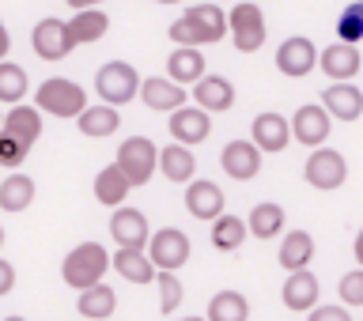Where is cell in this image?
Wrapping results in <instances>:
<instances>
[{"label":"cell","mask_w":363,"mask_h":321,"mask_svg":"<svg viewBox=\"0 0 363 321\" xmlns=\"http://www.w3.org/2000/svg\"><path fill=\"white\" fill-rule=\"evenodd\" d=\"M170 42L174 45H193V50H201V45H216L227 38V11L208 0V4H193L186 8V16L170 23Z\"/></svg>","instance_id":"obj_1"},{"label":"cell","mask_w":363,"mask_h":321,"mask_svg":"<svg viewBox=\"0 0 363 321\" xmlns=\"http://www.w3.org/2000/svg\"><path fill=\"white\" fill-rule=\"evenodd\" d=\"M106 272H110V254H106V246H99V242H79L72 254L61 261V280L72 291H84L91 283H99Z\"/></svg>","instance_id":"obj_2"},{"label":"cell","mask_w":363,"mask_h":321,"mask_svg":"<svg viewBox=\"0 0 363 321\" xmlns=\"http://www.w3.org/2000/svg\"><path fill=\"white\" fill-rule=\"evenodd\" d=\"M84 106H87V91L79 87L76 79L50 76L38 84V91H34V110L50 113V118H76Z\"/></svg>","instance_id":"obj_3"},{"label":"cell","mask_w":363,"mask_h":321,"mask_svg":"<svg viewBox=\"0 0 363 321\" xmlns=\"http://www.w3.org/2000/svg\"><path fill=\"white\" fill-rule=\"evenodd\" d=\"M227 38L235 42L238 53H257L269 38L265 11H261L254 0H238V4L227 11Z\"/></svg>","instance_id":"obj_4"},{"label":"cell","mask_w":363,"mask_h":321,"mask_svg":"<svg viewBox=\"0 0 363 321\" xmlns=\"http://www.w3.org/2000/svg\"><path fill=\"white\" fill-rule=\"evenodd\" d=\"M140 91V72L129 61H106L95 76V95L106 106H129Z\"/></svg>","instance_id":"obj_5"},{"label":"cell","mask_w":363,"mask_h":321,"mask_svg":"<svg viewBox=\"0 0 363 321\" xmlns=\"http://www.w3.org/2000/svg\"><path fill=\"white\" fill-rule=\"evenodd\" d=\"M113 163L121 167V174L129 178V186L136 189V186H144V181H152L155 163H159V147L147 140V136H129V140H121Z\"/></svg>","instance_id":"obj_6"},{"label":"cell","mask_w":363,"mask_h":321,"mask_svg":"<svg viewBox=\"0 0 363 321\" xmlns=\"http://www.w3.org/2000/svg\"><path fill=\"white\" fill-rule=\"evenodd\" d=\"M303 174H306V186H314L322 193H333V189H340L348 181V159L322 144V147H314V152H311Z\"/></svg>","instance_id":"obj_7"},{"label":"cell","mask_w":363,"mask_h":321,"mask_svg":"<svg viewBox=\"0 0 363 321\" xmlns=\"http://www.w3.org/2000/svg\"><path fill=\"white\" fill-rule=\"evenodd\" d=\"M189 235L178 231V227H163V231L147 235V261L159 272H178L189 261Z\"/></svg>","instance_id":"obj_8"},{"label":"cell","mask_w":363,"mask_h":321,"mask_svg":"<svg viewBox=\"0 0 363 321\" xmlns=\"http://www.w3.org/2000/svg\"><path fill=\"white\" fill-rule=\"evenodd\" d=\"M30 45H34V53H38L42 61H65V57L76 50L68 23H65V19H57V16H45V19L34 23Z\"/></svg>","instance_id":"obj_9"},{"label":"cell","mask_w":363,"mask_h":321,"mask_svg":"<svg viewBox=\"0 0 363 321\" xmlns=\"http://www.w3.org/2000/svg\"><path fill=\"white\" fill-rule=\"evenodd\" d=\"M318 68V45L303 34H291L277 45V72L288 79H303Z\"/></svg>","instance_id":"obj_10"},{"label":"cell","mask_w":363,"mask_h":321,"mask_svg":"<svg viewBox=\"0 0 363 321\" xmlns=\"http://www.w3.org/2000/svg\"><path fill=\"white\" fill-rule=\"evenodd\" d=\"M291 140H299L303 147H322L329 140V129H333V118L322 110V102H306L291 113Z\"/></svg>","instance_id":"obj_11"},{"label":"cell","mask_w":363,"mask_h":321,"mask_svg":"<svg viewBox=\"0 0 363 321\" xmlns=\"http://www.w3.org/2000/svg\"><path fill=\"white\" fill-rule=\"evenodd\" d=\"M167 129L174 136V144L197 147V144L208 140V133H212V113H204L201 106H178V110H170Z\"/></svg>","instance_id":"obj_12"},{"label":"cell","mask_w":363,"mask_h":321,"mask_svg":"<svg viewBox=\"0 0 363 321\" xmlns=\"http://www.w3.org/2000/svg\"><path fill=\"white\" fill-rule=\"evenodd\" d=\"M254 147L261 155H280L284 147L291 144V125H288V118L284 113H277V110H265V113H257L254 118Z\"/></svg>","instance_id":"obj_13"},{"label":"cell","mask_w":363,"mask_h":321,"mask_svg":"<svg viewBox=\"0 0 363 321\" xmlns=\"http://www.w3.org/2000/svg\"><path fill=\"white\" fill-rule=\"evenodd\" d=\"M318 68L329 76V84H348V79L363 68V57H359L356 45L333 42V45H325V50H318Z\"/></svg>","instance_id":"obj_14"},{"label":"cell","mask_w":363,"mask_h":321,"mask_svg":"<svg viewBox=\"0 0 363 321\" xmlns=\"http://www.w3.org/2000/svg\"><path fill=\"white\" fill-rule=\"evenodd\" d=\"M261 155L254 140H231L220 152V167H223V174L227 178H235V181H254L261 174Z\"/></svg>","instance_id":"obj_15"},{"label":"cell","mask_w":363,"mask_h":321,"mask_svg":"<svg viewBox=\"0 0 363 321\" xmlns=\"http://www.w3.org/2000/svg\"><path fill=\"white\" fill-rule=\"evenodd\" d=\"M186 208H189L193 220L212 223L216 215H223V208H227V197H223V189L216 186V181L193 178V181H186Z\"/></svg>","instance_id":"obj_16"},{"label":"cell","mask_w":363,"mask_h":321,"mask_svg":"<svg viewBox=\"0 0 363 321\" xmlns=\"http://www.w3.org/2000/svg\"><path fill=\"white\" fill-rule=\"evenodd\" d=\"M322 110L333 121H359L363 118V91L352 84H329L322 91Z\"/></svg>","instance_id":"obj_17"},{"label":"cell","mask_w":363,"mask_h":321,"mask_svg":"<svg viewBox=\"0 0 363 321\" xmlns=\"http://www.w3.org/2000/svg\"><path fill=\"white\" fill-rule=\"evenodd\" d=\"M110 238L118 246L144 249L147 246V220H144V212L140 208H129V204L113 208V215H110Z\"/></svg>","instance_id":"obj_18"},{"label":"cell","mask_w":363,"mask_h":321,"mask_svg":"<svg viewBox=\"0 0 363 321\" xmlns=\"http://www.w3.org/2000/svg\"><path fill=\"white\" fill-rule=\"evenodd\" d=\"M318 295H322V283H318L314 272H288V280H284V291H280V299L284 306H288L291 314H306V310H314L318 306Z\"/></svg>","instance_id":"obj_19"},{"label":"cell","mask_w":363,"mask_h":321,"mask_svg":"<svg viewBox=\"0 0 363 321\" xmlns=\"http://www.w3.org/2000/svg\"><path fill=\"white\" fill-rule=\"evenodd\" d=\"M189 95L197 98V106L204 113H227L235 106V84L227 76H208V72H204L197 84H193Z\"/></svg>","instance_id":"obj_20"},{"label":"cell","mask_w":363,"mask_h":321,"mask_svg":"<svg viewBox=\"0 0 363 321\" xmlns=\"http://www.w3.org/2000/svg\"><path fill=\"white\" fill-rule=\"evenodd\" d=\"M136 95L144 98L147 110H163V113H170V110L186 106L189 91L178 87L174 79H167V76H147V79H140V91H136Z\"/></svg>","instance_id":"obj_21"},{"label":"cell","mask_w":363,"mask_h":321,"mask_svg":"<svg viewBox=\"0 0 363 321\" xmlns=\"http://www.w3.org/2000/svg\"><path fill=\"white\" fill-rule=\"evenodd\" d=\"M0 133H8L11 140H19L23 147H30L38 144V136H42V113L27 106V102H16L8 113H4V125H0Z\"/></svg>","instance_id":"obj_22"},{"label":"cell","mask_w":363,"mask_h":321,"mask_svg":"<svg viewBox=\"0 0 363 321\" xmlns=\"http://www.w3.org/2000/svg\"><path fill=\"white\" fill-rule=\"evenodd\" d=\"M155 170H163V178L174 181V186H186V181H193V174H197V155H193L189 147L170 140L167 147H159Z\"/></svg>","instance_id":"obj_23"},{"label":"cell","mask_w":363,"mask_h":321,"mask_svg":"<svg viewBox=\"0 0 363 321\" xmlns=\"http://www.w3.org/2000/svg\"><path fill=\"white\" fill-rule=\"evenodd\" d=\"M204 76V53L193 45H174L167 57V79H174L178 87H193Z\"/></svg>","instance_id":"obj_24"},{"label":"cell","mask_w":363,"mask_h":321,"mask_svg":"<svg viewBox=\"0 0 363 321\" xmlns=\"http://www.w3.org/2000/svg\"><path fill=\"white\" fill-rule=\"evenodd\" d=\"M121 125V113L118 106H106V102H99V106H84L76 113V129L91 136V140H102V136H113Z\"/></svg>","instance_id":"obj_25"},{"label":"cell","mask_w":363,"mask_h":321,"mask_svg":"<svg viewBox=\"0 0 363 321\" xmlns=\"http://www.w3.org/2000/svg\"><path fill=\"white\" fill-rule=\"evenodd\" d=\"M76 310L84 321H106L113 310H118V295H113L110 283H91V288L79 291V299H76Z\"/></svg>","instance_id":"obj_26"},{"label":"cell","mask_w":363,"mask_h":321,"mask_svg":"<svg viewBox=\"0 0 363 321\" xmlns=\"http://www.w3.org/2000/svg\"><path fill=\"white\" fill-rule=\"evenodd\" d=\"M110 269L118 272L121 280H129V283H152V280H155V265L147 261L144 249L118 246V254L110 257Z\"/></svg>","instance_id":"obj_27"},{"label":"cell","mask_w":363,"mask_h":321,"mask_svg":"<svg viewBox=\"0 0 363 321\" xmlns=\"http://www.w3.org/2000/svg\"><path fill=\"white\" fill-rule=\"evenodd\" d=\"M129 178L121 174V167L118 163H110V167H102L99 174H95V201L99 204H106V208H121L125 197H129Z\"/></svg>","instance_id":"obj_28"},{"label":"cell","mask_w":363,"mask_h":321,"mask_svg":"<svg viewBox=\"0 0 363 321\" xmlns=\"http://www.w3.org/2000/svg\"><path fill=\"white\" fill-rule=\"evenodd\" d=\"M68 30H72L76 45H91V42H99L102 34L110 30V16L102 8H79L76 16L68 19Z\"/></svg>","instance_id":"obj_29"},{"label":"cell","mask_w":363,"mask_h":321,"mask_svg":"<svg viewBox=\"0 0 363 321\" xmlns=\"http://www.w3.org/2000/svg\"><path fill=\"white\" fill-rule=\"evenodd\" d=\"M277 261H280V269H288V272L306 269L314 261V238L306 231H288V235H284V242H280Z\"/></svg>","instance_id":"obj_30"},{"label":"cell","mask_w":363,"mask_h":321,"mask_svg":"<svg viewBox=\"0 0 363 321\" xmlns=\"http://www.w3.org/2000/svg\"><path fill=\"white\" fill-rule=\"evenodd\" d=\"M284 215H288V212H284L280 204H272V201L254 204V212H250V220H246V235L269 242V238H277L284 231Z\"/></svg>","instance_id":"obj_31"},{"label":"cell","mask_w":363,"mask_h":321,"mask_svg":"<svg viewBox=\"0 0 363 321\" xmlns=\"http://www.w3.org/2000/svg\"><path fill=\"white\" fill-rule=\"evenodd\" d=\"M204 321H250V299L242 291H216L208 310H204Z\"/></svg>","instance_id":"obj_32"},{"label":"cell","mask_w":363,"mask_h":321,"mask_svg":"<svg viewBox=\"0 0 363 321\" xmlns=\"http://www.w3.org/2000/svg\"><path fill=\"white\" fill-rule=\"evenodd\" d=\"M34 178L27 174H8L4 181H0V212H27L30 201H34Z\"/></svg>","instance_id":"obj_33"},{"label":"cell","mask_w":363,"mask_h":321,"mask_svg":"<svg viewBox=\"0 0 363 321\" xmlns=\"http://www.w3.org/2000/svg\"><path fill=\"white\" fill-rule=\"evenodd\" d=\"M246 242V223L238 220V215H216L212 220V246L220 249V254H235L238 246Z\"/></svg>","instance_id":"obj_34"},{"label":"cell","mask_w":363,"mask_h":321,"mask_svg":"<svg viewBox=\"0 0 363 321\" xmlns=\"http://www.w3.org/2000/svg\"><path fill=\"white\" fill-rule=\"evenodd\" d=\"M23 95H27V72H23V64L0 61V102L16 106V102H23Z\"/></svg>","instance_id":"obj_35"},{"label":"cell","mask_w":363,"mask_h":321,"mask_svg":"<svg viewBox=\"0 0 363 321\" xmlns=\"http://www.w3.org/2000/svg\"><path fill=\"white\" fill-rule=\"evenodd\" d=\"M337 42H348V45H359L363 42V0L348 4L337 16Z\"/></svg>","instance_id":"obj_36"},{"label":"cell","mask_w":363,"mask_h":321,"mask_svg":"<svg viewBox=\"0 0 363 321\" xmlns=\"http://www.w3.org/2000/svg\"><path fill=\"white\" fill-rule=\"evenodd\" d=\"M155 283H159V310L163 314H174L182 299H186V291H182V280L174 276V272H159L155 269Z\"/></svg>","instance_id":"obj_37"},{"label":"cell","mask_w":363,"mask_h":321,"mask_svg":"<svg viewBox=\"0 0 363 321\" xmlns=\"http://www.w3.org/2000/svg\"><path fill=\"white\" fill-rule=\"evenodd\" d=\"M340 303L345 306H363V269L340 276Z\"/></svg>","instance_id":"obj_38"},{"label":"cell","mask_w":363,"mask_h":321,"mask_svg":"<svg viewBox=\"0 0 363 321\" xmlns=\"http://www.w3.org/2000/svg\"><path fill=\"white\" fill-rule=\"evenodd\" d=\"M23 159H27V147H23L19 140H11L8 133H0V167L8 170H19Z\"/></svg>","instance_id":"obj_39"},{"label":"cell","mask_w":363,"mask_h":321,"mask_svg":"<svg viewBox=\"0 0 363 321\" xmlns=\"http://www.w3.org/2000/svg\"><path fill=\"white\" fill-rule=\"evenodd\" d=\"M311 317L306 321H352L348 306H314V310H306Z\"/></svg>","instance_id":"obj_40"},{"label":"cell","mask_w":363,"mask_h":321,"mask_svg":"<svg viewBox=\"0 0 363 321\" xmlns=\"http://www.w3.org/2000/svg\"><path fill=\"white\" fill-rule=\"evenodd\" d=\"M11 288H16V269H11L8 261L0 257V295H8Z\"/></svg>","instance_id":"obj_41"},{"label":"cell","mask_w":363,"mask_h":321,"mask_svg":"<svg viewBox=\"0 0 363 321\" xmlns=\"http://www.w3.org/2000/svg\"><path fill=\"white\" fill-rule=\"evenodd\" d=\"M8 50H11V34L4 27V19H0V61H8Z\"/></svg>","instance_id":"obj_42"},{"label":"cell","mask_w":363,"mask_h":321,"mask_svg":"<svg viewBox=\"0 0 363 321\" xmlns=\"http://www.w3.org/2000/svg\"><path fill=\"white\" fill-rule=\"evenodd\" d=\"M65 4L72 8V11H79V8H99L102 0H65Z\"/></svg>","instance_id":"obj_43"},{"label":"cell","mask_w":363,"mask_h":321,"mask_svg":"<svg viewBox=\"0 0 363 321\" xmlns=\"http://www.w3.org/2000/svg\"><path fill=\"white\" fill-rule=\"evenodd\" d=\"M352 249H356V265L363 269V231L356 235V246H352Z\"/></svg>","instance_id":"obj_44"},{"label":"cell","mask_w":363,"mask_h":321,"mask_svg":"<svg viewBox=\"0 0 363 321\" xmlns=\"http://www.w3.org/2000/svg\"><path fill=\"white\" fill-rule=\"evenodd\" d=\"M155 4H178V0H155Z\"/></svg>","instance_id":"obj_45"},{"label":"cell","mask_w":363,"mask_h":321,"mask_svg":"<svg viewBox=\"0 0 363 321\" xmlns=\"http://www.w3.org/2000/svg\"><path fill=\"white\" fill-rule=\"evenodd\" d=\"M0 246H4V227H0Z\"/></svg>","instance_id":"obj_46"},{"label":"cell","mask_w":363,"mask_h":321,"mask_svg":"<svg viewBox=\"0 0 363 321\" xmlns=\"http://www.w3.org/2000/svg\"><path fill=\"white\" fill-rule=\"evenodd\" d=\"M182 321H204V317H182Z\"/></svg>","instance_id":"obj_47"},{"label":"cell","mask_w":363,"mask_h":321,"mask_svg":"<svg viewBox=\"0 0 363 321\" xmlns=\"http://www.w3.org/2000/svg\"><path fill=\"white\" fill-rule=\"evenodd\" d=\"M4 321H23V317H4Z\"/></svg>","instance_id":"obj_48"},{"label":"cell","mask_w":363,"mask_h":321,"mask_svg":"<svg viewBox=\"0 0 363 321\" xmlns=\"http://www.w3.org/2000/svg\"><path fill=\"white\" fill-rule=\"evenodd\" d=\"M0 125H4V113H0Z\"/></svg>","instance_id":"obj_49"}]
</instances>
